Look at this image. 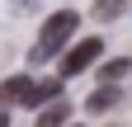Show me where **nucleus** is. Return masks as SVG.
Instances as JSON below:
<instances>
[{"label": "nucleus", "mask_w": 132, "mask_h": 127, "mask_svg": "<svg viewBox=\"0 0 132 127\" xmlns=\"http://www.w3.org/2000/svg\"><path fill=\"white\" fill-rule=\"evenodd\" d=\"M99 57H104V42H99V38H80V42L71 47V52L61 57V75L71 80V75H80V71H90L94 61H99Z\"/></svg>", "instance_id": "2"}, {"label": "nucleus", "mask_w": 132, "mask_h": 127, "mask_svg": "<svg viewBox=\"0 0 132 127\" xmlns=\"http://www.w3.org/2000/svg\"><path fill=\"white\" fill-rule=\"evenodd\" d=\"M47 99H61V80H33V89H28V99L19 104V108H38V104H47Z\"/></svg>", "instance_id": "5"}, {"label": "nucleus", "mask_w": 132, "mask_h": 127, "mask_svg": "<svg viewBox=\"0 0 132 127\" xmlns=\"http://www.w3.org/2000/svg\"><path fill=\"white\" fill-rule=\"evenodd\" d=\"M0 127H10V113H0Z\"/></svg>", "instance_id": "9"}, {"label": "nucleus", "mask_w": 132, "mask_h": 127, "mask_svg": "<svg viewBox=\"0 0 132 127\" xmlns=\"http://www.w3.org/2000/svg\"><path fill=\"white\" fill-rule=\"evenodd\" d=\"M66 118H71V108H66L61 99H52V108L38 113V127H66Z\"/></svg>", "instance_id": "7"}, {"label": "nucleus", "mask_w": 132, "mask_h": 127, "mask_svg": "<svg viewBox=\"0 0 132 127\" xmlns=\"http://www.w3.org/2000/svg\"><path fill=\"white\" fill-rule=\"evenodd\" d=\"M127 10V0H94V19H118Z\"/></svg>", "instance_id": "8"}, {"label": "nucleus", "mask_w": 132, "mask_h": 127, "mask_svg": "<svg viewBox=\"0 0 132 127\" xmlns=\"http://www.w3.org/2000/svg\"><path fill=\"white\" fill-rule=\"evenodd\" d=\"M127 71H132V61H127V57H113V61H104V66H99V80L113 85V80H123Z\"/></svg>", "instance_id": "6"}, {"label": "nucleus", "mask_w": 132, "mask_h": 127, "mask_svg": "<svg viewBox=\"0 0 132 127\" xmlns=\"http://www.w3.org/2000/svg\"><path fill=\"white\" fill-rule=\"evenodd\" d=\"M28 89H33V80H28V75H10V80L0 85V104H5V108L24 104V99H28Z\"/></svg>", "instance_id": "3"}, {"label": "nucleus", "mask_w": 132, "mask_h": 127, "mask_svg": "<svg viewBox=\"0 0 132 127\" xmlns=\"http://www.w3.org/2000/svg\"><path fill=\"white\" fill-rule=\"evenodd\" d=\"M118 104H123V89L118 85H104V89H94L90 99H85L90 113H109V108H118Z\"/></svg>", "instance_id": "4"}, {"label": "nucleus", "mask_w": 132, "mask_h": 127, "mask_svg": "<svg viewBox=\"0 0 132 127\" xmlns=\"http://www.w3.org/2000/svg\"><path fill=\"white\" fill-rule=\"evenodd\" d=\"M76 28H80V14H76V10H57L52 19L43 24V33H38V42H33L28 61H33V66H43V61H52L57 52H66V42H71Z\"/></svg>", "instance_id": "1"}]
</instances>
